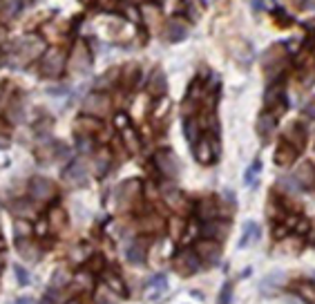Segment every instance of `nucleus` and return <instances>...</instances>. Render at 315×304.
I'll return each instance as SVG.
<instances>
[{
  "label": "nucleus",
  "instance_id": "f257e3e1",
  "mask_svg": "<svg viewBox=\"0 0 315 304\" xmlns=\"http://www.w3.org/2000/svg\"><path fill=\"white\" fill-rule=\"evenodd\" d=\"M199 266H201V257H199V253L194 251V248L181 251V255L177 257V262H175L177 273H181V275H192V273L199 270Z\"/></svg>",
  "mask_w": 315,
  "mask_h": 304
},
{
  "label": "nucleus",
  "instance_id": "f03ea898",
  "mask_svg": "<svg viewBox=\"0 0 315 304\" xmlns=\"http://www.w3.org/2000/svg\"><path fill=\"white\" fill-rule=\"evenodd\" d=\"M155 164L159 172L168 179H175L179 174V161H177L175 152H170V150H159L155 155Z\"/></svg>",
  "mask_w": 315,
  "mask_h": 304
},
{
  "label": "nucleus",
  "instance_id": "7ed1b4c3",
  "mask_svg": "<svg viewBox=\"0 0 315 304\" xmlns=\"http://www.w3.org/2000/svg\"><path fill=\"white\" fill-rule=\"evenodd\" d=\"M194 251L199 253V257H201L204 262H208V264H215V262L219 260V255H221V246H219V241L217 239H208V237H204L201 241H197Z\"/></svg>",
  "mask_w": 315,
  "mask_h": 304
},
{
  "label": "nucleus",
  "instance_id": "20e7f679",
  "mask_svg": "<svg viewBox=\"0 0 315 304\" xmlns=\"http://www.w3.org/2000/svg\"><path fill=\"white\" fill-rule=\"evenodd\" d=\"M30 193H32V197L38 199V202H47V199L54 197V184L45 177H36V179H32Z\"/></svg>",
  "mask_w": 315,
  "mask_h": 304
},
{
  "label": "nucleus",
  "instance_id": "39448f33",
  "mask_svg": "<svg viewBox=\"0 0 315 304\" xmlns=\"http://www.w3.org/2000/svg\"><path fill=\"white\" fill-rule=\"evenodd\" d=\"M63 61H65V54L61 49H49L43 58V72L49 74V76H56L63 69Z\"/></svg>",
  "mask_w": 315,
  "mask_h": 304
},
{
  "label": "nucleus",
  "instance_id": "423d86ee",
  "mask_svg": "<svg viewBox=\"0 0 315 304\" xmlns=\"http://www.w3.org/2000/svg\"><path fill=\"white\" fill-rule=\"evenodd\" d=\"M65 181L72 186H85L88 184V170L83 161H74L67 170H65Z\"/></svg>",
  "mask_w": 315,
  "mask_h": 304
},
{
  "label": "nucleus",
  "instance_id": "0eeeda50",
  "mask_svg": "<svg viewBox=\"0 0 315 304\" xmlns=\"http://www.w3.org/2000/svg\"><path fill=\"white\" fill-rule=\"evenodd\" d=\"M284 282H286V277H284V273L282 270H273V273H268L266 277H264V282H262V295H273V293H277V291L284 286Z\"/></svg>",
  "mask_w": 315,
  "mask_h": 304
},
{
  "label": "nucleus",
  "instance_id": "6e6552de",
  "mask_svg": "<svg viewBox=\"0 0 315 304\" xmlns=\"http://www.w3.org/2000/svg\"><path fill=\"white\" fill-rule=\"evenodd\" d=\"M215 145H213V141L210 139H199V143H197V148H194V157H197V161L199 164H204V166H208V164H213L215 161Z\"/></svg>",
  "mask_w": 315,
  "mask_h": 304
},
{
  "label": "nucleus",
  "instance_id": "1a4fd4ad",
  "mask_svg": "<svg viewBox=\"0 0 315 304\" xmlns=\"http://www.w3.org/2000/svg\"><path fill=\"white\" fill-rule=\"evenodd\" d=\"M146 251H148V244L143 239L132 241L130 246H127V251H126L127 262H130V264H134V266H141L143 262H146Z\"/></svg>",
  "mask_w": 315,
  "mask_h": 304
},
{
  "label": "nucleus",
  "instance_id": "9d476101",
  "mask_svg": "<svg viewBox=\"0 0 315 304\" xmlns=\"http://www.w3.org/2000/svg\"><path fill=\"white\" fill-rule=\"evenodd\" d=\"M201 233H204V237H208V239L221 241L223 237L228 235V224L217 222V219H208V222L204 224V228H201Z\"/></svg>",
  "mask_w": 315,
  "mask_h": 304
},
{
  "label": "nucleus",
  "instance_id": "9b49d317",
  "mask_svg": "<svg viewBox=\"0 0 315 304\" xmlns=\"http://www.w3.org/2000/svg\"><path fill=\"white\" fill-rule=\"evenodd\" d=\"M165 289H168V282H165V275H155L150 282L146 284V289H143V293H146L148 300H157L161 298V295L165 293Z\"/></svg>",
  "mask_w": 315,
  "mask_h": 304
},
{
  "label": "nucleus",
  "instance_id": "f8f14e48",
  "mask_svg": "<svg viewBox=\"0 0 315 304\" xmlns=\"http://www.w3.org/2000/svg\"><path fill=\"white\" fill-rule=\"evenodd\" d=\"M165 36H168V40H172V43H179V40H184L186 36H188V27H186L181 20H170L168 27H165Z\"/></svg>",
  "mask_w": 315,
  "mask_h": 304
},
{
  "label": "nucleus",
  "instance_id": "ddd939ff",
  "mask_svg": "<svg viewBox=\"0 0 315 304\" xmlns=\"http://www.w3.org/2000/svg\"><path fill=\"white\" fill-rule=\"evenodd\" d=\"M295 150L297 148H293V145H288V143H280V145H277V150H275V161L280 166L293 164V161H295V157H297Z\"/></svg>",
  "mask_w": 315,
  "mask_h": 304
},
{
  "label": "nucleus",
  "instance_id": "4468645a",
  "mask_svg": "<svg viewBox=\"0 0 315 304\" xmlns=\"http://www.w3.org/2000/svg\"><path fill=\"white\" fill-rule=\"evenodd\" d=\"M259 235H262L259 226H257L255 222H246V224H244V235H242V239H239V248L251 246L252 241L259 239Z\"/></svg>",
  "mask_w": 315,
  "mask_h": 304
},
{
  "label": "nucleus",
  "instance_id": "2eb2a0df",
  "mask_svg": "<svg viewBox=\"0 0 315 304\" xmlns=\"http://www.w3.org/2000/svg\"><path fill=\"white\" fill-rule=\"evenodd\" d=\"M273 132H275V116L273 114H262L259 119H257V135L266 141Z\"/></svg>",
  "mask_w": 315,
  "mask_h": 304
},
{
  "label": "nucleus",
  "instance_id": "dca6fc26",
  "mask_svg": "<svg viewBox=\"0 0 315 304\" xmlns=\"http://www.w3.org/2000/svg\"><path fill=\"white\" fill-rule=\"evenodd\" d=\"M85 110L92 112V114H103L107 110V97H103V94H90L85 99Z\"/></svg>",
  "mask_w": 315,
  "mask_h": 304
},
{
  "label": "nucleus",
  "instance_id": "f3484780",
  "mask_svg": "<svg viewBox=\"0 0 315 304\" xmlns=\"http://www.w3.org/2000/svg\"><path fill=\"white\" fill-rule=\"evenodd\" d=\"M277 186H280L282 190H284V193H288V195H297L300 193L302 188H304V186L300 184V181H297V177L295 174H288V177H280V181H277Z\"/></svg>",
  "mask_w": 315,
  "mask_h": 304
},
{
  "label": "nucleus",
  "instance_id": "a211bd4d",
  "mask_svg": "<svg viewBox=\"0 0 315 304\" xmlns=\"http://www.w3.org/2000/svg\"><path fill=\"white\" fill-rule=\"evenodd\" d=\"M295 177H297V181H300L302 186H313L315 184V170H313V166H311V164H302L300 168H297Z\"/></svg>",
  "mask_w": 315,
  "mask_h": 304
},
{
  "label": "nucleus",
  "instance_id": "6ab92c4d",
  "mask_svg": "<svg viewBox=\"0 0 315 304\" xmlns=\"http://www.w3.org/2000/svg\"><path fill=\"white\" fill-rule=\"evenodd\" d=\"M297 298H302L306 304H315V282L297 284Z\"/></svg>",
  "mask_w": 315,
  "mask_h": 304
},
{
  "label": "nucleus",
  "instance_id": "aec40b11",
  "mask_svg": "<svg viewBox=\"0 0 315 304\" xmlns=\"http://www.w3.org/2000/svg\"><path fill=\"white\" fill-rule=\"evenodd\" d=\"M105 286L114 295H126V284H123V280L119 275H114V273H105Z\"/></svg>",
  "mask_w": 315,
  "mask_h": 304
},
{
  "label": "nucleus",
  "instance_id": "412c9836",
  "mask_svg": "<svg viewBox=\"0 0 315 304\" xmlns=\"http://www.w3.org/2000/svg\"><path fill=\"white\" fill-rule=\"evenodd\" d=\"M199 215H201V219H215L217 217V203L210 202V199H206V202H201V206H199Z\"/></svg>",
  "mask_w": 315,
  "mask_h": 304
},
{
  "label": "nucleus",
  "instance_id": "4be33fe9",
  "mask_svg": "<svg viewBox=\"0 0 315 304\" xmlns=\"http://www.w3.org/2000/svg\"><path fill=\"white\" fill-rule=\"evenodd\" d=\"M302 135H304V132H302L300 126H293L291 130H286V139L293 143V148H302V145H304V136Z\"/></svg>",
  "mask_w": 315,
  "mask_h": 304
},
{
  "label": "nucleus",
  "instance_id": "5701e85b",
  "mask_svg": "<svg viewBox=\"0 0 315 304\" xmlns=\"http://www.w3.org/2000/svg\"><path fill=\"white\" fill-rule=\"evenodd\" d=\"M150 92L152 94H163L165 92V76H163V72H155V76H152V81H150Z\"/></svg>",
  "mask_w": 315,
  "mask_h": 304
},
{
  "label": "nucleus",
  "instance_id": "b1692460",
  "mask_svg": "<svg viewBox=\"0 0 315 304\" xmlns=\"http://www.w3.org/2000/svg\"><path fill=\"white\" fill-rule=\"evenodd\" d=\"M123 139H126V145L130 152H139V136H136V132L132 130V128H126V130H123Z\"/></svg>",
  "mask_w": 315,
  "mask_h": 304
},
{
  "label": "nucleus",
  "instance_id": "393cba45",
  "mask_svg": "<svg viewBox=\"0 0 315 304\" xmlns=\"http://www.w3.org/2000/svg\"><path fill=\"white\" fill-rule=\"evenodd\" d=\"M184 132H186V139H188V141H194V139H197V135H199V121L188 119V121L184 123Z\"/></svg>",
  "mask_w": 315,
  "mask_h": 304
},
{
  "label": "nucleus",
  "instance_id": "a878e982",
  "mask_svg": "<svg viewBox=\"0 0 315 304\" xmlns=\"http://www.w3.org/2000/svg\"><path fill=\"white\" fill-rule=\"evenodd\" d=\"M230 300H233V284L226 282V284L221 286V291H219V295H217V304H230Z\"/></svg>",
  "mask_w": 315,
  "mask_h": 304
},
{
  "label": "nucleus",
  "instance_id": "bb28decb",
  "mask_svg": "<svg viewBox=\"0 0 315 304\" xmlns=\"http://www.w3.org/2000/svg\"><path fill=\"white\" fill-rule=\"evenodd\" d=\"M107 168H110V152H105V150H103L101 155L96 157V172L98 174H105Z\"/></svg>",
  "mask_w": 315,
  "mask_h": 304
},
{
  "label": "nucleus",
  "instance_id": "cd10ccee",
  "mask_svg": "<svg viewBox=\"0 0 315 304\" xmlns=\"http://www.w3.org/2000/svg\"><path fill=\"white\" fill-rule=\"evenodd\" d=\"M30 233H32V226L25 222V219L16 222V237H18V239H27V237H30Z\"/></svg>",
  "mask_w": 315,
  "mask_h": 304
},
{
  "label": "nucleus",
  "instance_id": "c85d7f7f",
  "mask_svg": "<svg viewBox=\"0 0 315 304\" xmlns=\"http://www.w3.org/2000/svg\"><path fill=\"white\" fill-rule=\"evenodd\" d=\"M76 148H78V152H83V155L92 152V139H90V136H85V135H81L76 139Z\"/></svg>",
  "mask_w": 315,
  "mask_h": 304
},
{
  "label": "nucleus",
  "instance_id": "c756f323",
  "mask_svg": "<svg viewBox=\"0 0 315 304\" xmlns=\"http://www.w3.org/2000/svg\"><path fill=\"white\" fill-rule=\"evenodd\" d=\"M74 280H76V284H81L83 289H88V291L94 286V280H92V275H90V273H78Z\"/></svg>",
  "mask_w": 315,
  "mask_h": 304
},
{
  "label": "nucleus",
  "instance_id": "7c9ffc66",
  "mask_svg": "<svg viewBox=\"0 0 315 304\" xmlns=\"http://www.w3.org/2000/svg\"><path fill=\"white\" fill-rule=\"evenodd\" d=\"M76 65H78V72H85V68H88V54H85V49L78 47L76 52Z\"/></svg>",
  "mask_w": 315,
  "mask_h": 304
},
{
  "label": "nucleus",
  "instance_id": "2f4dec72",
  "mask_svg": "<svg viewBox=\"0 0 315 304\" xmlns=\"http://www.w3.org/2000/svg\"><path fill=\"white\" fill-rule=\"evenodd\" d=\"M67 282H69V277H67V273H65V270L54 273V280H52V286H54V289H61V286L67 284Z\"/></svg>",
  "mask_w": 315,
  "mask_h": 304
},
{
  "label": "nucleus",
  "instance_id": "473e14b6",
  "mask_svg": "<svg viewBox=\"0 0 315 304\" xmlns=\"http://www.w3.org/2000/svg\"><path fill=\"white\" fill-rule=\"evenodd\" d=\"M282 99V87H273V90H268L266 92V103L268 105H275V103H280Z\"/></svg>",
  "mask_w": 315,
  "mask_h": 304
},
{
  "label": "nucleus",
  "instance_id": "72a5a7b5",
  "mask_svg": "<svg viewBox=\"0 0 315 304\" xmlns=\"http://www.w3.org/2000/svg\"><path fill=\"white\" fill-rule=\"evenodd\" d=\"M78 130H83V128H85V130L88 132H92V130H96L98 128V121H94V119H85V116H83V119H78Z\"/></svg>",
  "mask_w": 315,
  "mask_h": 304
},
{
  "label": "nucleus",
  "instance_id": "f704fd0d",
  "mask_svg": "<svg viewBox=\"0 0 315 304\" xmlns=\"http://www.w3.org/2000/svg\"><path fill=\"white\" fill-rule=\"evenodd\" d=\"M14 273H16V277H18V284H23V286L30 284V273H27V270H25L20 264L14 266Z\"/></svg>",
  "mask_w": 315,
  "mask_h": 304
},
{
  "label": "nucleus",
  "instance_id": "c9c22d12",
  "mask_svg": "<svg viewBox=\"0 0 315 304\" xmlns=\"http://www.w3.org/2000/svg\"><path fill=\"white\" fill-rule=\"evenodd\" d=\"M259 168H262V164H259V161H255V164H252L251 168H248V174H246V184H252V181H255V179H257V174H259Z\"/></svg>",
  "mask_w": 315,
  "mask_h": 304
},
{
  "label": "nucleus",
  "instance_id": "e433bc0d",
  "mask_svg": "<svg viewBox=\"0 0 315 304\" xmlns=\"http://www.w3.org/2000/svg\"><path fill=\"white\" fill-rule=\"evenodd\" d=\"M112 295H114L112 291H110V293H101V295H96V304H119L117 300L112 298Z\"/></svg>",
  "mask_w": 315,
  "mask_h": 304
},
{
  "label": "nucleus",
  "instance_id": "4c0bfd02",
  "mask_svg": "<svg viewBox=\"0 0 315 304\" xmlns=\"http://www.w3.org/2000/svg\"><path fill=\"white\" fill-rule=\"evenodd\" d=\"M56 300H59V293L54 295V291H49L47 295H43V298H40L38 304H56Z\"/></svg>",
  "mask_w": 315,
  "mask_h": 304
},
{
  "label": "nucleus",
  "instance_id": "58836bf2",
  "mask_svg": "<svg viewBox=\"0 0 315 304\" xmlns=\"http://www.w3.org/2000/svg\"><path fill=\"white\" fill-rule=\"evenodd\" d=\"M168 107H170V101H168V99H163V101H159V105H157V112H155V114H157V116L165 114V112H168Z\"/></svg>",
  "mask_w": 315,
  "mask_h": 304
},
{
  "label": "nucleus",
  "instance_id": "ea45409f",
  "mask_svg": "<svg viewBox=\"0 0 315 304\" xmlns=\"http://www.w3.org/2000/svg\"><path fill=\"white\" fill-rule=\"evenodd\" d=\"M170 224H172V233H175V237L184 233V222H179V219H172Z\"/></svg>",
  "mask_w": 315,
  "mask_h": 304
},
{
  "label": "nucleus",
  "instance_id": "a19ab883",
  "mask_svg": "<svg viewBox=\"0 0 315 304\" xmlns=\"http://www.w3.org/2000/svg\"><path fill=\"white\" fill-rule=\"evenodd\" d=\"M117 126L121 128V130H126V128H127V116L126 114H119L117 116Z\"/></svg>",
  "mask_w": 315,
  "mask_h": 304
},
{
  "label": "nucleus",
  "instance_id": "79ce46f5",
  "mask_svg": "<svg viewBox=\"0 0 315 304\" xmlns=\"http://www.w3.org/2000/svg\"><path fill=\"white\" fill-rule=\"evenodd\" d=\"M295 231H297V233H309V222L300 219V222H297V226H295Z\"/></svg>",
  "mask_w": 315,
  "mask_h": 304
},
{
  "label": "nucleus",
  "instance_id": "37998d69",
  "mask_svg": "<svg viewBox=\"0 0 315 304\" xmlns=\"http://www.w3.org/2000/svg\"><path fill=\"white\" fill-rule=\"evenodd\" d=\"M304 114L309 116V119H315V103H309V105L304 107Z\"/></svg>",
  "mask_w": 315,
  "mask_h": 304
},
{
  "label": "nucleus",
  "instance_id": "c03bdc74",
  "mask_svg": "<svg viewBox=\"0 0 315 304\" xmlns=\"http://www.w3.org/2000/svg\"><path fill=\"white\" fill-rule=\"evenodd\" d=\"M286 231H288V226H277L275 228V237H277V239H282V237L286 235Z\"/></svg>",
  "mask_w": 315,
  "mask_h": 304
},
{
  "label": "nucleus",
  "instance_id": "a18cd8bd",
  "mask_svg": "<svg viewBox=\"0 0 315 304\" xmlns=\"http://www.w3.org/2000/svg\"><path fill=\"white\" fill-rule=\"evenodd\" d=\"M103 269V257H94V264H92V270H101Z\"/></svg>",
  "mask_w": 315,
  "mask_h": 304
},
{
  "label": "nucleus",
  "instance_id": "49530a36",
  "mask_svg": "<svg viewBox=\"0 0 315 304\" xmlns=\"http://www.w3.org/2000/svg\"><path fill=\"white\" fill-rule=\"evenodd\" d=\"M36 233H38V235H45V233H47V224H45V222H38V226H36Z\"/></svg>",
  "mask_w": 315,
  "mask_h": 304
},
{
  "label": "nucleus",
  "instance_id": "de8ad7c7",
  "mask_svg": "<svg viewBox=\"0 0 315 304\" xmlns=\"http://www.w3.org/2000/svg\"><path fill=\"white\" fill-rule=\"evenodd\" d=\"M127 14H130V18L134 20V23L139 20V16H136V9H134V7H130V9H127Z\"/></svg>",
  "mask_w": 315,
  "mask_h": 304
},
{
  "label": "nucleus",
  "instance_id": "09e8293b",
  "mask_svg": "<svg viewBox=\"0 0 315 304\" xmlns=\"http://www.w3.org/2000/svg\"><path fill=\"white\" fill-rule=\"evenodd\" d=\"M14 304H34V302H32L30 298H18V300H16Z\"/></svg>",
  "mask_w": 315,
  "mask_h": 304
},
{
  "label": "nucleus",
  "instance_id": "8fccbe9b",
  "mask_svg": "<svg viewBox=\"0 0 315 304\" xmlns=\"http://www.w3.org/2000/svg\"><path fill=\"white\" fill-rule=\"evenodd\" d=\"M69 304H78V302H69Z\"/></svg>",
  "mask_w": 315,
  "mask_h": 304
}]
</instances>
